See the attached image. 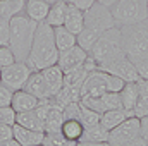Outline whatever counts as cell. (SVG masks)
<instances>
[{
    "mask_svg": "<svg viewBox=\"0 0 148 146\" xmlns=\"http://www.w3.org/2000/svg\"><path fill=\"white\" fill-rule=\"evenodd\" d=\"M57 62H59V48L55 45L53 28L48 26L45 21L38 23L26 64L31 71H43L50 65H55Z\"/></svg>",
    "mask_w": 148,
    "mask_h": 146,
    "instance_id": "1",
    "label": "cell"
},
{
    "mask_svg": "<svg viewBox=\"0 0 148 146\" xmlns=\"http://www.w3.org/2000/svg\"><path fill=\"white\" fill-rule=\"evenodd\" d=\"M10 26V35H9V46L16 55V60L19 62H26L31 45H33V38L36 31L38 23L31 21L26 14H17L9 21Z\"/></svg>",
    "mask_w": 148,
    "mask_h": 146,
    "instance_id": "2",
    "label": "cell"
},
{
    "mask_svg": "<svg viewBox=\"0 0 148 146\" xmlns=\"http://www.w3.org/2000/svg\"><path fill=\"white\" fill-rule=\"evenodd\" d=\"M90 55L93 57V60L100 65L109 64L112 60L126 55L124 53V45H122V33L121 28L115 26L112 29L103 31L100 38L97 40V43L93 45V48L90 50Z\"/></svg>",
    "mask_w": 148,
    "mask_h": 146,
    "instance_id": "3",
    "label": "cell"
},
{
    "mask_svg": "<svg viewBox=\"0 0 148 146\" xmlns=\"http://www.w3.org/2000/svg\"><path fill=\"white\" fill-rule=\"evenodd\" d=\"M122 33L124 53L133 60L148 59V19L138 24L119 26Z\"/></svg>",
    "mask_w": 148,
    "mask_h": 146,
    "instance_id": "4",
    "label": "cell"
},
{
    "mask_svg": "<svg viewBox=\"0 0 148 146\" xmlns=\"http://www.w3.org/2000/svg\"><path fill=\"white\" fill-rule=\"evenodd\" d=\"M124 84L126 83L121 77H115L102 69H95V71L88 72L83 86H81V98H84V96L97 98L107 91H121Z\"/></svg>",
    "mask_w": 148,
    "mask_h": 146,
    "instance_id": "5",
    "label": "cell"
},
{
    "mask_svg": "<svg viewBox=\"0 0 148 146\" xmlns=\"http://www.w3.org/2000/svg\"><path fill=\"white\" fill-rule=\"evenodd\" d=\"M148 0H119L114 7H110L115 24L129 26L138 24L148 19Z\"/></svg>",
    "mask_w": 148,
    "mask_h": 146,
    "instance_id": "6",
    "label": "cell"
},
{
    "mask_svg": "<svg viewBox=\"0 0 148 146\" xmlns=\"http://www.w3.org/2000/svg\"><path fill=\"white\" fill-rule=\"evenodd\" d=\"M115 19L112 16L110 7H105L103 3L95 2L90 9L84 10V28L95 29L98 33H103L107 29L115 28Z\"/></svg>",
    "mask_w": 148,
    "mask_h": 146,
    "instance_id": "7",
    "label": "cell"
},
{
    "mask_svg": "<svg viewBox=\"0 0 148 146\" xmlns=\"http://www.w3.org/2000/svg\"><path fill=\"white\" fill-rule=\"evenodd\" d=\"M31 72L33 71L28 67L26 62L16 60L14 64L0 69V84L7 86L12 91H19V89L24 88V84H26L28 77L31 76Z\"/></svg>",
    "mask_w": 148,
    "mask_h": 146,
    "instance_id": "8",
    "label": "cell"
},
{
    "mask_svg": "<svg viewBox=\"0 0 148 146\" xmlns=\"http://www.w3.org/2000/svg\"><path fill=\"white\" fill-rule=\"evenodd\" d=\"M138 136H140V119L133 115L109 131V145L126 146L129 141H133Z\"/></svg>",
    "mask_w": 148,
    "mask_h": 146,
    "instance_id": "9",
    "label": "cell"
},
{
    "mask_svg": "<svg viewBox=\"0 0 148 146\" xmlns=\"http://www.w3.org/2000/svg\"><path fill=\"white\" fill-rule=\"evenodd\" d=\"M98 69L112 74V76H115V77H121L124 83H136V81L141 79L140 74H138V71H136V67H134V62H133L127 55H122V57L112 60L109 64H103V65H100Z\"/></svg>",
    "mask_w": 148,
    "mask_h": 146,
    "instance_id": "10",
    "label": "cell"
},
{
    "mask_svg": "<svg viewBox=\"0 0 148 146\" xmlns=\"http://www.w3.org/2000/svg\"><path fill=\"white\" fill-rule=\"evenodd\" d=\"M88 55H90V53H88L86 50H83L79 45H74L73 48L64 50V52L59 53V62H57V65L66 72V71H69V69H74V67L83 65V64L86 62Z\"/></svg>",
    "mask_w": 148,
    "mask_h": 146,
    "instance_id": "11",
    "label": "cell"
},
{
    "mask_svg": "<svg viewBox=\"0 0 148 146\" xmlns=\"http://www.w3.org/2000/svg\"><path fill=\"white\" fill-rule=\"evenodd\" d=\"M43 77H45V84H47V89H48V96H55L62 88H64V71L55 64V65H50L47 69L41 71Z\"/></svg>",
    "mask_w": 148,
    "mask_h": 146,
    "instance_id": "12",
    "label": "cell"
},
{
    "mask_svg": "<svg viewBox=\"0 0 148 146\" xmlns=\"http://www.w3.org/2000/svg\"><path fill=\"white\" fill-rule=\"evenodd\" d=\"M43 138H45L43 131H33V129L23 127L19 124H14V139L21 146L43 145Z\"/></svg>",
    "mask_w": 148,
    "mask_h": 146,
    "instance_id": "13",
    "label": "cell"
},
{
    "mask_svg": "<svg viewBox=\"0 0 148 146\" xmlns=\"http://www.w3.org/2000/svg\"><path fill=\"white\" fill-rule=\"evenodd\" d=\"M10 105H12V108L16 110L17 113L29 112V110H35L40 105V98H36L31 93H28L26 89H19V91H14Z\"/></svg>",
    "mask_w": 148,
    "mask_h": 146,
    "instance_id": "14",
    "label": "cell"
},
{
    "mask_svg": "<svg viewBox=\"0 0 148 146\" xmlns=\"http://www.w3.org/2000/svg\"><path fill=\"white\" fill-rule=\"evenodd\" d=\"M64 28L74 33L76 36L83 31L84 28V10L69 5L67 3V10H66V19H64Z\"/></svg>",
    "mask_w": 148,
    "mask_h": 146,
    "instance_id": "15",
    "label": "cell"
},
{
    "mask_svg": "<svg viewBox=\"0 0 148 146\" xmlns=\"http://www.w3.org/2000/svg\"><path fill=\"white\" fill-rule=\"evenodd\" d=\"M23 89H26L28 93L35 95L36 98H40V100H43V98H50V96H48L47 84H45V77H43L41 71H33L31 76L28 77V81H26V84H24Z\"/></svg>",
    "mask_w": 148,
    "mask_h": 146,
    "instance_id": "16",
    "label": "cell"
},
{
    "mask_svg": "<svg viewBox=\"0 0 148 146\" xmlns=\"http://www.w3.org/2000/svg\"><path fill=\"white\" fill-rule=\"evenodd\" d=\"M121 95V103H122V108L126 112H129L131 115H134V105L138 102V95H140V86H138V81L136 83H126L122 86V89L119 91Z\"/></svg>",
    "mask_w": 148,
    "mask_h": 146,
    "instance_id": "17",
    "label": "cell"
},
{
    "mask_svg": "<svg viewBox=\"0 0 148 146\" xmlns=\"http://www.w3.org/2000/svg\"><path fill=\"white\" fill-rule=\"evenodd\" d=\"M48 10L50 3H47L45 0H26L24 3V14L35 23H43L47 19Z\"/></svg>",
    "mask_w": 148,
    "mask_h": 146,
    "instance_id": "18",
    "label": "cell"
},
{
    "mask_svg": "<svg viewBox=\"0 0 148 146\" xmlns=\"http://www.w3.org/2000/svg\"><path fill=\"white\" fill-rule=\"evenodd\" d=\"M64 122V110L59 105L50 103V107L47 110V117H45V132H59Z\"/></svg>",
    "mask_w": 148,
    "mask_h": 146,
    "instance_id": "19",
    "label": "cell"
},
{
    "mask_svg": "<svg viewBox=\"0 0 148 146\" xmlns=\"http://www.w3.org/2000/svg\"><path fill=\"white\" fill-rule=\"evenodd\" d=\"M16 124L23 126V127H28V129H33V131H43V132H45V122H43V119L40 117V113L36 112V108L29 110V112H21V113H17Z\"/></svg>",
    "mask_w": 148,
    "mask_h": 146,
    "instance_id": "20",
    "label": "cell"
},
{
    "mask_svg": "<svg viewBox=\"0 0 148 146\" xmlns=\"http://www.w3.org/2000/svg\"><path fill=\"white\" fill-rule=\"evenodd\" d=\"M88 72H90V71L84 67V64L79 65V67H74V69L66 71V72H64V86L79 89V93H81V86H83V83H84Z\"/></svg>",
    "mask_w": 148,
    "mask_h": 146,
    "instance_id": "21",
    "label": "cell"
},
{
    "mask_svg": "<svg viewBox=\"0 0 148 146\" xmlns=\"http://www.w3.org/2000/svg\"><path fill=\"white\" fill-rule=\"evenodd\" d=\"M127 117H133L129 112H126L124 108H114V110H107L102 113L100 117V124L105 127V129H114L115 126H119L121 122H124Z\"/></svg>",
    "mask_w": 148,
    "mask_h": 146,
    "instance_id": "22",
    "label": "cell"
},
{
    "mask_svg": "<svg viewBox=\"0 0 148 146\" xmlns=\"http://www.w3.org/2000/svg\"><path fill=\"white\" fill-rule=\"evenodd\" d=\"M53 38H55V45H57V48H59V53L64 52V50L73 48L74 45H77V41H76V35L71 33L69 29H66L64 26L53 28Z\"/></svg>",
    "mask_w": 148,
    "mask_h": 146,
    "instance_id": "23",
    "label": "cell"
},
{
    "mask_svg": "<svg viewBox=\"0 0 148 146\" xmlns=\"http://www.w3.org/2000/svg\"><path fill=\"white\" fill-rule=\"evenodd\" d=\"M83 131H84V126L77 119H64L62 127H60L62 136L69 141H79L83 136Z\"/></svg>",
    "mask_w": 148,
    "mask_h": 146,
    "instance_id": "24",
    "label": "cell"
},
{
    "mask_svg": "<svg viewBox=\"0 0 148 146\" xmlns=\"http://www.w3.org/2000/svg\"><path fill=\"white\" fill-rule=\"evenodd\" d=\"M66 10H67V3H66V2H59V3L50 5V10H48V14H47L45 23H47L48 26H52V28L64 26Z\"/></svg>",
    "mask_w": 148,
    "mask_h": 146,
    "instance_id": "25",
    "label": "cell"
},
{
    "mask_svg": "<svg viewBox=\"0 0 148 146\" xmlns=\"http://www.w3.org/2000/svg\"><path fill=\"white\" fill-rule=\"evenodd\" d=\"M138 86H140V95H138V102L134 105V117L141 119V117L148 115V81L140 79Z\"/></svg>",
    "mask_w": 148,
    "mask_h": 146,
    "instance_id": "26",
    "label": "cell"
},
{
    "mask_svg": "<svg viewBox=\"0 0 148 146\" xmlns=\"http://www.w3.org/2000/svg\"><path fill=\"white\" fill-rule=\"evenodd\" d=\"M24 3L26 0H0V17L10 21L14 16L24 10Z\"/></svg>",
    "mask_w": 148,
    "mask_h": 146,
    "instance_id": "27",
    "label": "cell"
},
{
    "mask_svg": "<svg viewBox=\"0 0 148 146\" xmlns=\"http://www.w3.org/2000/svg\"><path fill=\"white\" fill-rule=\"evenodd\" d=\"M81 139L83 141L105 143V141H109V129H105L102 124H97V126H91V127H84Z\"/></svg>",
    "mask_w": 148,
    "mask_h": 146,
    "instance_id": "28",
    "label": "cell"
},
{
    "mask_svg": "<svg viewBox=\"0 0 148 146\" xmlns=\"http://www.w3.org/2000/svg\"><path fill=\"white\" fill-rule=\"evenodd\" d=\"M102 33H98V31H95V29H90V28H83V31L76 36V41H77V45L83 48V50H86L88 53H90V50L93 48V45L97 43V40L100 38Z\"/></svg>",
    "mask_w": 148,
    "mask_h": 146,
    "instance_id": "29",
    "label": "cell"
},
{
    "mask_svg": "<svg viewBox=\"0 0 148 146\" xmlns=\"http://www.w3.org/2000/svg\"><path fill=\"white\" fill-rule=\"evenodd\" d=\"M77 141H69L62 136V132H45L43 146H76Z\"/></svg>",
    "mask_w": 148,
    "mask_h": 146,
    "instance_id": "30",
    "label": "cell"
},
{
    "mask_svg": "<svg viewBox=\"0 0 148 146\" xmlns=\"http://www.w3.org/2000/svg\"><path fill=\"white\" fill-rule=\"evenodd\" d=\"M100 117H102V113H98V112H95V110L81 105V117H79V120H81V124H83L84 127H91V126L100 124Z\"/></svg>",
    "mask_w": 148,
    "mask_h": 146,
    "instance_id": "31",
    "label": "cell"
},
{
    "mask_svg": "<svg viewBox=\"0 0 148 146\" xmlns=\"http://www.w3.org/2000/svg\"><path fill=\"white\" fill-rule=\"evenodd\" d=\"M16 119H17V112L12 108V105L0 107V124L14 126V124H16Z\"/></svg>",
    "mask_w": 148,
    "mask_h": 146,
    "instance_id": "32",
    "label": "cell"
},
{
    "mask_svg": "<svg viewBox=\"0 0 148 146\" xmlns=\"http://www.w3.org/2000/svg\"><path fill=\"white\" fill-rule=\"evenodd\" d=\"M14 62H16V55H14V52L10 50V46H9V45H7V46H0V69L10 65V64H14Z\"/></svg>",
    "mask_w": 148,
    "mask_h": 146,
    "instance_id": "33",
    "label": "cell"
},
{
    "mask_svg": "<svg viewBox=\"0 0 148 146\" xmlns=\"http://www.w3.org/2000/svg\"><path fill=\"white\" fill-rule=\"evenodd\" d=\"M9 35H10L9 19L0 17V46H7L9 45Z\"/></svg>",
    "mask_w": 148,
    "mask_h": 146,
    "instance_id": "34",
    "label": "cell"
},
{
    "mask_svg": "<svg viewBox=\"0 0 148 146\" xmlns=\"http://www.w3.org/2000/svg\"><path fill=\"white\" fill-rule=\"evenodd\" d=\"M12 95H14L12 89H9L7 86L0 84V107L10 105V102H12Z\"/></svg>",
    "mask_w": 148,
    "mask_h": 146,
    "instance_id": "35",
    "label": "cell"
},
{
    "mask_svg": "<svg viewBox=\"0 0 148 146\" xmlns=\"http://www.w3.org/2000/svg\"><path fill=\"white\" fill-rule=\"evenodd\" d=\"M134 67H136V71L140 74V77L145 79V81H148V59L136 60V62H134Z\"/></svg>",
    "mask_w": 148,
    "mask_h": 146,
    "instance_id": "36",
    "label": "cell"
},
{
    "mask_svg": "<svg viewBox=\"0 0 148 146\" xmlns=\"http://www.w3.org/2000/svg\"><path fill=\"white\" fill-rule=\"evenodd\" d=\"M10 138H14V126H9V124H0V141L10 139Z\"/></svg>",
    "mask_w": 148,
    "mask_h": 146,
    "instance_id": "37",
    "label": "cell"
},
{
    "mask_svg": "<svg viewBox=\"0 0 148 146\" xmlns=\"http://www.w3.org/2000/svg\"><path fill=\"white\" fill-rule=\"evenodd\" d=\"M95 2H97V0H66V3L74 5V7L81 9V10H86V9H90V7H91Z\"/></svg>",
    "mask_w": 148,
    "mask_h": 146,
    "instance_id": "38",
    "label": "cell"
},
{
    "mask_svg": "<svg viewBox=\"0 0 148 146\" xmlns=\"http://www.w3.org/2000/svg\"><path fill=\"white\" fill-rule=\"evenodd\" d=\"M140 136L145 141H148V115L140 119Z\"/></svg>",
    "mask_w": 148,
    "mask_h": 146,
    "instance_id": "39",
    "label": "cell"
},
{
    "mask_svg": "<svg viewBox=\"0 0 148 146\" xmlns=\"http://www.w3.org/2000/svg\"><path fill=\"white\" fill-rule=\"evenodd\" d=\"M76 146H110L109 145V141H105V143H95V141H83V139H79Z\"/></svg>",
    "mask_w": 148,
    "mask_h": 146,
    "instance_id": "40",
    "label": "cell"
},
{
    "mask_svg": "<svg viewBox=\"0 0 148 146\" xmlns=\"http://www.w3.org/2000/svg\"><path fill=\"white\" fill-rule=\"evenodd\" d=\"M126 146H148V141H145L141 136H138V138H134L133 141H129Z\"/></svg>",
    "mask_w": 148,
    "mask_h": 146,
    "instance_id": "41",
    "label": "cell"
},
{
    "mask_svg": "<svg viewBox=\"0 0 148 146\" xmlns=\"http://www.w3.org/2000/svg\"><path fill=\"white\" fill-rule=\"evenodd\" d=\"M0 146H21L14 138H10V139H5V141H0Z\"/></svg>",
    "mask_w": 148,
    "mask_h": 146,
    "instance_id": "42",
    "label": "cell"
},
{
    "mask_svg": "<svg viewBox=\"0 0 148 146\" xmlns=\"http://www.w3.org/2000/svg\"><path fill=\"white\" fill-rule=\"evenodd\" d=\"M97 2H98V3H103L105 7H114L119 0H97Z\"/></svg>",
    "mask_w": 148,
    "mask_h": 146,
    "instance_id": "43",
    "label": "cell"
},
{
    "mask_svg": "<svg viewBox=\"0 0 148 146\" xmlns=\"http://www.w3.org/2000/svg\"><path fill=\"white\" fill-rule=\"evenodd\" d=\"M47 3H50V5H53V3H59V2H66V0H45Z\"/></svg>",
    "mask_w": 148,
    "mask_h": 146,
    "instance_id": "44",
    "label": "cell"
},
{
    "mask_svg": "<svg viewBox=\"0 0 148 146\" xmlns=\"http://www.w3.org/2000/svg\"><path fill=\"white\" fill-rule=\"evenodd\" d=\"M36 146H43V145H36Z\"/></svg>",
    "mask_w": 148,
    "mask_h": 146,
    "instance_id": "45",
    "label": "cell"
},
{
    "mask_svg": "<svg viewBox=\"0 0 148 146\" xmlns=\"http://www.w3.org/2000/svg\"><path fill=\"white\" fill-rule=\"evenodd\" d=\"M147 5H148V3H147Z\"/></svg>",
    "mask_w": 148,
    "mask_h": 146,
    "instance_id": "46",
    "label": "cell"
}]
</instances>
